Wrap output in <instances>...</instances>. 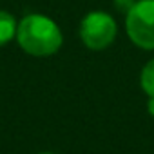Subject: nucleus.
Here are the masks:
<instances>
[{"mask_svg":"<svg viewBox=\"0 0 154 154\" xmlns=\"http://www.w3.org/2000/svg\"><path fill=\"white\" fill-rule=\"evenodd\" d=\"M15 38L24 53L40 58L58 53L63 44V35L60 26L53 18L42 13L26 15L18 22Z\"/></svg>","mask_w":154,"mask_h":154,"instance_id":"f257e3e1","label":"nucleus"},{"mask_svg":"<svg viewBox=\"0 0 154 154\" xmlns=\"http://www.w3.org/2000/svg\"><path fill=\"white\" fill-rule=\"evenodd\" d=\"M125 29L136 47L154 51V0H136L125 15Z\"/></svg>","mask_w":154,"mask_h":154,"instance_id":"f03ea898","label":"nucleus"},{"mask_svg":"<svg viewBox=\"0 0 154 154\" xmlns=\"http://www.w3.org/2000/svg\"><path fill=\"white\" fill-rule=\"evenodd\" d=\"M116 20L105 11H91L80 22V38L91 51H103L116 40Z\"/></svg>","mask_w":154,"mask_h":154,"instance_id":"7ed1b4c3","label":"nucleus"},{"mask_svg":"<svg viewBox=\"0 0 154 154\" xmlns=\"http://www.w3.org/2000/svg\"><path fill=\"white\" fill-rule=\"evenodd\" d=\"M17 27L18 22L9 11L0 9V47H4L17 36Z\"/></svg>","mask_w":154,"mask_h":154,"instance_id":"20e7f679","label":"nucleus"},{"mask_svg":"<svg viewBox=\"0 0 154 154\" xmlns=\"http://www.w3.org/2000/svg\"><path fill=\"white\" fill-rule=\"evenodd\" d=\"M140 85H141L143 93L147 94V98L154 96V58L143 65V69L140 72Z\"/></svg>","mask_w":154,"mask_h":154,"instance_id":"39448f33","label":"nucleus"},{"mask_svg":"<svg viewBox=\"0 0 154 154\" xmlns=\"http://www.w3.org/2000/svg\"><path fill=\"white\" fill-rule=\"evenodd\" d=\"M134 4H136V0H114L116 9H118L120 13H123V15H127Z\"/></svg>","mask_w":154,"mask_h":154,"instance_id":"423d86ee","label":"nucleus"},{"mask_svg":"<svg viewBox=\"0 0 154 154\" xmlns=\"http://www.w3.org/2000/svg\"><path fill=\"white\" fill-rule=\"evenodd\" d=\"M147 112L150 118H154V96H149L147 100Z\"/></svg>","mask_w":154,"mask_h":154,"instance_id":"0eeeda50","label":"nucleus"},{"mask_svg":"<svg viewBox=\"0 0 154 154\" xmlns=\"http://www.w3.org/2000/svg\"><path fill=\"white\" fill-rule=\"evenodd\" d=\"M38 154H56V152H38Z\"/></svg>","mask_w":154,"mask_h":154,"instance_id":"6e6552de","label":"nucleus"}]
</instances>
